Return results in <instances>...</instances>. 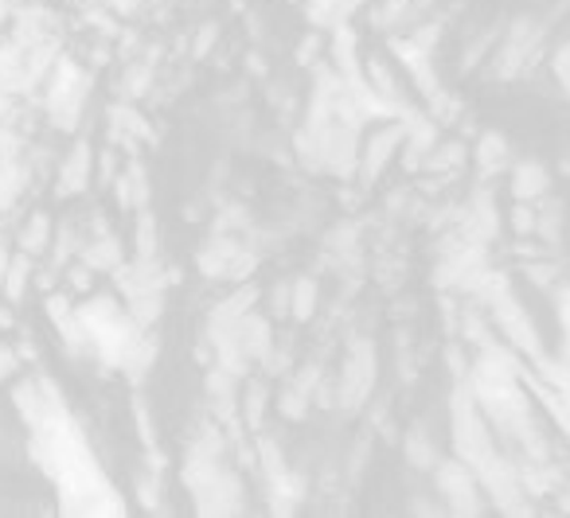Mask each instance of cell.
I'll return each instance as SVG.
<instances>
[{
  "instance_id": "16",
  "label": "cell",
  "mask_w": 570,
  "mask_h": 518,
  "mask_svg": "<svg viewBox=\"0 0 570 518\" xmlns=\"http://www.w3.org/2000/svg\"><path fill=\"white\" fill-rule=\"evenodd\" d=\"M20 363H24V359L17 355V348H9V343H0V383H9L12 374L20 371Z\"/></svg>"
},
{
  "instance_id": "3",
  "label": "cell",
  "mask_w": 570,
  "mask_h": 518,
  "mask_svg": "<svg viewBox=\"0 0 570 518\" xmlns=\"http://www.w3.org/2000/svg\"><path fill=\"white\" fill-rule=\"evenodd\" d=\"M406 136V129L403 125H391V129H383V133H375L368 145H363V153H360V164H355V176L363 179V184H372L375 176H380V168L391 161V153L398 148V141Z\"/></svg>"
},
{
  "instance_id": "14",
  "label": "cell",
  "mask_w": 570,
  "mask_h": 518,
  "mask_svg": "<svg viewBox=\"0 0 570 518\" xmlns=\"http://www.w3.org/2000/svg\"><path fill=\"white\" fill-rule=\"evenodd\" d=\"M305 398H309V394H305L302 386H289V390L282 394V401H277V409H282L285 417H294V421H302V417L309 414V406H305Z\"/></svg>"
},
{
  "instance_id": "17",
  "label": "cell",
  "mask_w": 570,
  "mask_h": 518,
  "mask_svg": "<svg viewBox=\"0 0 570 518\" xmlns=\"http://www.w3.org/2000/svg\"><path fill=\"white\" fill-rule=\"evenodd\" d=\"M133 417H138V426H141V441H145L149 444V449H153V444H156V433H153V426H149V406H145V401H133Z\"/></svg>"
},
{
  "instance_id": "1",
  "label": "cell",
  "mask_w": 570,
  "mask_h": 518,
  "mask_svg": "<svg viewBox=\"0 0 570 518\" xmlns=\"http://www.w3.org/2000/svg\"><path fill=\"white\" fill-rule=\"evenodd\" d=\"M438 487L446 492V499H450V510H458V515H476L481 510V487H476V472L465 464V460H446V464H438Z\"/></svg>"
},
{
  "instance_id": "2",
  "label": "cell",
  "mask_w": 570,
  "mask_h": 518,
  "mask_svg": "<svg viewBox=\"0 0 570 518\" xmlns=\"http://www.w3.org/2000/svg\"><path fill=\"white\" fill-rule=\"evenodd\" d=\"M372 378H375V359L368 351V343H355L352 355H348V366L340 374V394H344L348 406H360V398L372 390Z\"/></svg>"
},
{
  "instance_id": "24",
  "label": "cell",
  "mask_w": 570,
  "mask_h": 518,
  "mask_svg": "<svg viewBox=\"0 0 570 518\" xmlns=\"http://www.w3.org/2000/svg\"><path fill=\"white\" fill-rule=\"evenodd\" d=\"M35 285H40V289H44V293H52V289H55L52 269H40V273H35Z\"/></svg>"
},
{
  "instance_id": "21",
  "label": "cell",
  "mask_w": 570,
  "mask_h": 518,
  "mask_svg": "<svg viewBox=\"0 0 570 518\" xmlns=\"http://www.w3.org/2000/svg\"><path fill=\"white\" fill-rule=\"evenodd\" d=\"M216 43V24H204V32H199V40H196V55H204Z\"/></svg>"
},
{
  "instance_id": "4",
  "label": "cell",
  "mask_w": 570,
  "mask_h": 518,
  "mask_svg": "<svg viewBox=\"0 0 570 518\" xmlns=\"http://www.w3.org/2000/svg\"><path fill=\"white\" fill-rule=\"evenodd\" d=\"M90 184V145L87 141H78L75 148H70V156L59 164V196H75V191H83V187Z\"/></svg>"
},
{
  "instance_id": "11",
  "label": "cell",
  "mask_w": 570,
  "mask_h": 518,
  "mask_svg": "<svg viewBox=\"0 0 570 518\" xmlns=\"http://www.w3.org/2000/svg\"><path fill=\"white\" fill-rule=\"evenodd\" d=\"M262 414H266V386L251 383L246 386V398H242V421L251 429H262Z\"/></svg>"
},
{
  "instance_id": "12",
  "label": "cell",
  "mask_w": 570,
  "mask_h": 518,
  "mask_svg": "<svg viewBox=\"0 0 570 518\" xmlns=\"http://www.w3.org/2000/svg\"><path fill=\"white\" fill-rule=\"evenodd\" d=\"M138 257H156V219L149 207H138Z\"/></svg>"
},
{
  "instance_id": "26",
  "label": "cell",
  "mask_w": 570,
  "mask_h": 518,
  "mask_svg": "<svg viewBox=\"0 0 570 518\" xmlns=\"http://www.w3.org/2000/svg\"><path fill=\"white\" fill-rule=\"evenodd\" d=\"M562 323H567V335H570V293L562 297Z\"/></svg>"
},
{
  "instance_id": "9",
  "label": "cell",
  "mask_w": 570,
  "mask_h": 518,
  "mask_svg": "<svg viewBox=\"0 0 570 518\" xmlns=\"http://www.w3.org/2000/svg\"><path fill=\"white\" fill-rule=\"evenodd\" d=\"M516 199H536L547 191V172L539 168V164H519L516 168Z\"/></svg>"
},
{
  "instance_id": "6",
  "label": "cell",
  "mask_w": 570,
  "mask_h": 518,
  "mask_svg": "<svg viewBox=\"0 0 570 518\" xmlns=\"http://www.w3.org/2000/svg\"><path fill=\"white\" fill-rule=\"evenodd\" d=\"M28 179H32V168H28L20 156L9 164H0V214L17 207V199L28 191Z\"/></svg>"
},
{
  "instance_id": "18",
  "label": "cell",
  "mask_w": 570,
  "mask_h": 518,
  "mask_svg": "<svg viewBox=\"0 0 570 518\" xmlns=\"http://www.w3.org/2000/svg\"><path fill=\"white\" fill-rule=\"evenodd\" d=\"M90 265L87 262H78V265H70L67 269V280H70V289H78V293H87L90 289Z\"/></svg>"
},
{
  "instance_id": "5",
  "label": "cell",
  "mask_w": 570,
  "mask_h": 518,
  "mask_svg": "<svg viewBox=\"0 0 570 518\" xmlns=\"http://www.w3.org/2000/svg\"><path fill=\"white\" fill-rule=\"evenodd\" d=\"M78 262H87L95 273H113L121 265V242L113 234H98L95 242H83Z\"/></svg>"
},
{
  "instance_id": "7",
  "label": "cell",
  "mask_w": 570,
  "mask_h": 518,
  "mask_svg": "<svg viewBox=\"0 0 570 518\" xmlns=\"http://www.w3.org/2000/svg\"><path fill=\"white\" fill-rule=\"evenodd\" d=\"M35 277V265H32V254L28 250H20V254H12L9 262V273H4V285H0V293H4V300L9 305H20L28 293V285H32Z\"/></svg>"
},
{
  "instance_id": "13",
  "label": "cell",
  "mask_w": 570,
  "mask_h": 518,
  "mask_svg": "<svg viewBox=\"0 0 570 518\" xmlns=\"http://www.w3.org/2000/svg\"><path fill=\"white\" fill-rule=\"evenodd\" d=\"M313 305H317V285H313L309 277L294 280V308H289V316L305 323L313 316Z\"/></svg>"
},
{
  "instance_id": "25",
  "label": "cell",
  "mask_w": 570,
  "mask_h": 518,
  "mask_svg": "<svg viewBox=\"0 0 570 518\" xmlns=\"http://www.w3.org/2000/svg\"><path fill=\"white\" fill-rule=\"evenodd\" d=\"M17 355L32 363V359H35V343H32V340H20V343H17Z\"/></svg>"
},
{
  "instance_id": "10",
  "label": "cell",
  "mask_w": 570,
  "mask_h": 518,
  "mask_svg": "<svg viewBox=\"0 0 570 518\" xmlns=\"http://www.w3.org/2000/svg\"><path fill=\"white\" fill-rule=\"evenodd\" d=\"M161 308H165V293H141V297H130V316L138 328H149V323L161 320Z\"/></svg>"
},
{
  "instance_id": "15",
  "label": "cell",
  "mask_w": 570,
  "mask_h": 518,
  "mask_svg": "<svg viewBox=\"0 0 570 518\" xmlns=\"http://www.w3.org/2000/svg\"><path fill=\"white\" fill-rule=\"evenodd\" d=\"M481 161H484V172H493V164L501 168L504 164V141L501 136H484L481 141Z\"/></svg>"
},
{
  "instance_id": "20",
  "label": "cell",
  "mask_w": 570,
  "mask_h": 518,
  "mask_svg": "<svg viewBox=\"0 0 570 518\" xmlns=\"http://www.w3.org/2000/svg\"><path fill=\"white\" fill-rule=\"evenodd\" d=\"M145 82H149V67H138V70H130V78H125V90L138 98V93H145Z\"/></svg>"
},
{
  "instance_id": "8",
  "label": "cell",
  "mask_w": 570,
  "mask_h": 518,
  "mask_svg": "<svg viewBox=\"0 0 570 518\" xmlns=\"http://www.w3.org/2000/svg\"><path fill=\"white\" fill-rule=\"evenodd\" d=\"M52 219H47L44 211L40 214H32V219H28V227L20 230V250H28V254H44L47 246H52Z\"/></svg>"
},
{
  "instance_id": "19",
  "label": "cell",
  "mask_w": 570,
  "mask_h": 518,
  "mask_svg": "<svg viewBox=\"0 0 570 518\" xmlns=\"http://www.w3.org/2000/svg\"><path fill=\"white\" fill-rule=\"evenodd\" d=\"M20 156V136L9 133V129H0V164H9Z\"/></svg>"
},
{
  "instance_id": "23",
  "label": "cell",
  "mask_w": 570,
  "mask_h": 518,
  "mask_svg": "<svg viewBox=\"0 0 570 518\" xmlns=\"http://www.w3.org/2000/svg\"><path fill=\"white\" fill-rule=\"evenodd\" d=\"M9 328H17V312L9 305H0V332H9Z\"/></svg>"
},
{
  "instance_id": "22",
  "label": "cell",
  "mask_w": 570,
  "mask_h": 518,
  "mask_svg": "<svg viewBox=\"0 0 570 518\" xmlns=\"http://www.w3.org/2000/svg\"><path fill=\"white\" fill-rule=\"evenodd\" d=\"M9 262H12V254H9V239L0 234V285H4V273H9Z\"/></svg>"
}]
</instances>
